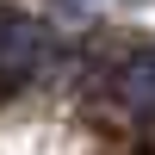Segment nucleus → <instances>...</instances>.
I'll return each mask as SVG.
<instances>
[{"mask_svg": "<svg viewBox=\"0 0 155 155\" xmlns=\"http://www.w3.org/2000/svg\"><path fill=\"white\" fill-rule=\"evenodd\" d=\"M112 87H118V99H124V106L149 112V106H155V50L124 56V62H118V74H112Z\"/></svg>", "mask_w": 155, "mask_h": 155, "instance_id": "nucleus-1", "label": "nucleus"}, {"mask_svg": "<svg viewBox=\"0 0 155 155\" xmlns=\"http://www.w3.org/2000/svg\"><path fill=\"white\" fill-rule=\"evenodd\" d=\"M68 6H106V0H68Z\"/></svg>", "mask_w": 155, "mask_h": 155, "instance_id": "nucleus-2", "label": "nucleus"}]
</instances>
